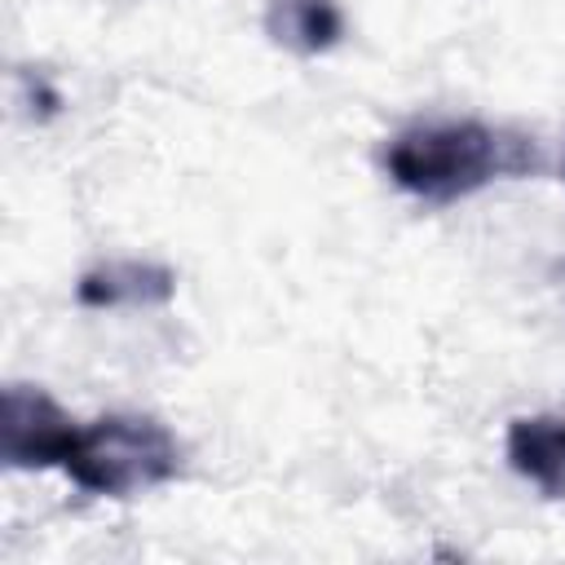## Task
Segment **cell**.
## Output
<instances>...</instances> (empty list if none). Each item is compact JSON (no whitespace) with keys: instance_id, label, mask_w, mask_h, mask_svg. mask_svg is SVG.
Masks as SVG:
<instances>
[{"instance_id":"obj_1","label":"cell","mask_w":565,"mask_h":565,"mask_svg":"<svg viewBox=\"0 0 565 565\" xmlns=\"http://www.w3.org/2000/svg\"><path fill=\"white\" fill-rule=\"evenodd\" d=\"M539 168L543 154L525 132L481 119L415 124L384 146V172L393 185L424 203H455L486 190L490 181L530 177Z\"/></svg>"},{"instance_id":"obj_4","label":"cell","mask_w":565,"mask_h":565,"mask_svg":"<svg viewBox=\"0 0 565 565\" xmlns=\"http://www.w3.org/2000/svg\"><path fill=\"white\" fill-rule=\"evenodd\" d=\"M508 463L547 499H565V415H525L508 424Z\"/></svg>"},{"instance_id":"obj_6","label":"cell","mask_w":565,"mask_h":565,"mask_svg":"<svg viewBox=\"0 0 565 565\" xmlns=\"http://www.w3.org/2000/svg\"><path fill=\"white\" fill-rule=\"evenodd\" d=\"M265 31H269L274 44L313 57V53L335 49V40L344 31V18H340L335 0H269Z\"/></svg>"},{"instance_id":"obj_3","label":"cell","mask_w":565,"mask_h":565,"mask_svg":"<svg viewBox=\"0 0 565 565\" xmlns=\"http://www.w3.org/2000/svg\"><path fill=\"white\" fill-rule=\"evenodd\" d=\"M75 419L35 384H9L0 397V455L9 468H57Z\"/></svg>"},{"instance_id":"obj_2","label":"cell","mask_w":565,"mask_h":565,"mask_svg":"<svg viewBox=\"0 0 565 565\" xmlns=\"http://www.w3.org/2000/svg\"><path fill=\"white\" fill-rule=\"evenodd\" d=\"M181 459V441L154 415H102L93 424H75L57 472H66L84 494L132 499L177 481Z\"/></svg>"},{"instance_id":"obj_5","label":"cell","mask_w":565,"mask_h":565,"mask_svg":"<svg viewBox=\"0 0 565 565\" xmlns=\"http://www.w3.org/2000/svg\"><path fill=\"white\" fill-rule=\"evenodd\" d=\"M177 291V274L150 260H110L79 278V305L88 309H150L168 305Z\"/></svg>"}]
</instances>
